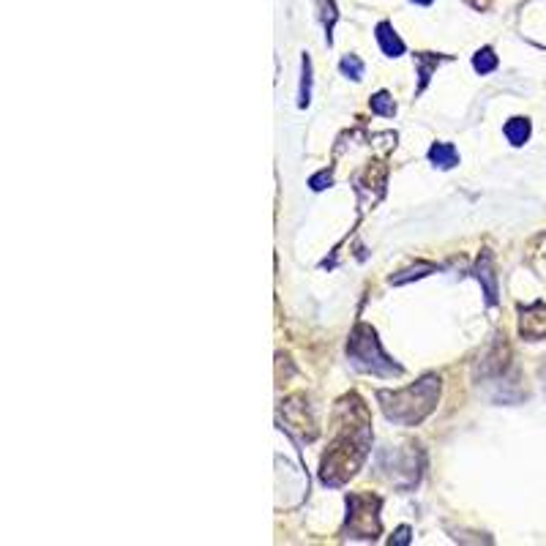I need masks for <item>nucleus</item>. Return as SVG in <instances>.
<instances>
[{"label":"nucleus","mask_w":546,"mask_h":546,"mask_svg":"<svg viewBox=\"0 0 546 546\" xmlns=\"http://www.w3.org/2000/svg\"><path fill=\"white\" fill-rule=\"evenodd\" d=\"M437 396H440V380L437 377H423L421 383L407 385L402 390H393V393L380 390V402H383L385 415L390 421H399L405 426L421 423L435 410Z\"/></svg>","instance_id":"1"},{"label":"nucleus","mask_w":546,"mask_h":546,"mask_svg":"<svg viewBox=\"0 0 546 546\" xmlns=\"http://www.w3.org/2000/svg\"><path fill=\"white\" fill-rule=\"evenodd\" d=\"M347 355L353 358V363L358 366L360 372H369V375H377V377L402 375V369L383 353V347L377 342L375 328H369V325H358L353 330V339L347 344Z\"/></svg>","instance_id":"2"},{"label":"nucleus","mask_w":546,"mask_h":546,"mask_svg":"<svg viewBox=\"0 0 546 546\" xmlns=\"http://www.w3.org/2000/svg\"><path fill=\"white\" fill-rule=\"evenodd\" d=\"M519 330L525 339H544L546 336V306L544 303H532L530 309H522V323Z\"/></svg>","instance_id":"3"},{"label":"nucleus","mask_w":546,"mask_h":546,"mask_svg":"<svg viewBox=\"0 0 546 546\" xmlns=\"http://www.w3.org/2000/svg\"><path fill=\"white\" fill-rule=\"evenodd\" d=\"M377 41H380V47H383V52L388 58H399L405 52V41L396 36V31L390 28V22H380L377 25Z\"/></svg>","instance_id":"4"},{"label":"nucleus","mask_w":546,"mask_h":546,"mask_svg":"<svg viewBox=\"0 0 546 546\" xmlns=\"http://www.w3.org/2000/svg\"><path fill=\"white\" fill-rule=\"evenodd\" d=\"M429 161L440 167V170H451L459 164V156H456V148L448 145V142H435L432 148H429Z\"/></svg>","instance_id":"5"},{"label":"nucleus","mask_w":546,"mask_h":546,"mask_svg":"<svg viewBox=\"0 0 546 546\" xmlns=\"http://www.w3.org/2000/svg\"><path fill=\"white\" fill-rule=\"evenodd\" d=\"M502 131H505L508 142L519 148V145H525V142L530 140V121H527V118H511Z\"/></svg>","instance_id":"6"},{"label":"nucleus","mask_w":546,"mask_h":546,"mask_svg":"<svg viewBox=\"0 0 546 546\" xmlns=\"http://www.w3.org/2000/svg\"><path fill=\"white\" fill-rule=\"evenodd\" d=\"M448 61L443 55H415V63H418V77H421V85H418V93L426 88V82L432 79V71L437 69V63Z\"/></svg>","instance_id":"7"},{"label":"nucleus","mask_w":546,"mask_h":546,"mask_svg":"<svg viewBox=\"0 0 546 546\" xmlns=\"http://www.w3.org/2000/svg\"><path fill=\"white\" fill-rule=\"evenodd\" d=\"M312 101V61L303 55V74H300V93H298V107H309Z\"/></svg>","instance_id":"8"},{"label":"nucleus","mask_w":546,"mask_h":546,"mask_svg":"<svg viewBox=\"0 0 546 546\" xmlns=\"http://www.w3.org/2000/svg\"><path fill=\"white\" fill-rule=\"evenodd\" d=\"M472 69L478 71V74H489V71H495L497 69V55H495V49L492 47H484L475 52V58H472Z\"/></svg>","instance_id":"9"},{"label":"nucleus","mask_w":546,"mask_h":546,"mask_svg":"<svg viewBox=\"0 0 546 546\" xmlns=\"http://www.w3.org/2000/svg\"><path fill=\"white\" fill-rule=\"evenodd\" d=\"M372 112H377V115H385V118H393V112H396V101L390 98V93L380 91V93L372 96Z\"/></svg>","instance_id":"10"},{"label":"nucleus","mask_w":546,"mask_h":546,"mask_svg":"<svg viewBox=\"0 0 546 546\" xmlns=\"http://www.w3.org/2000/svg\"><path fill=\"white\" fill-rule=\"evenodd\" d=\"M339 69H342V74H347V77H353V79L363 77V63H360L355 55H344L342 63H339Z\"/></svg>","instance_id":"11"},{"label":"nucleus","mask_w":546,"mask_h":546,"mask_svg":"<svg viewBox=\"0 0 546 546\" xmlns=\"http://www.w3.org/2000/svg\"><path fill=\"white\" fill-rule=\"evenodd\" d=\"M429 271H435V266H418V268H413V271H405L402 276H390V284H405V281L410 279H421Z\"/></svg>","instance_id":"12"},{"label":"nucleus","mask_w":546,"mask_h":546,"mask_svg":"<svg viewBox=\"0 0 546 546\" xmlns=\"http://www.w3.org/2000/svg\"><path fill=\"white\" fill-rule=\"evenodd\" d=\"M323 9H325V14H323V19H325V36H328V44H330V41H333V39H330V31H333V22H336V6H333V0H325V6H323Z\"/></svg>","instance_id":"13"},{"label":"nucleus","mask_w":546,"mask_h":546,"mask_svg":"<svg viewBox=\"0 0 546 546\" xmlns=\"http://www.w3.org/2000/svg\"><path fill=\"white\" fill-rule=\"evenodd\" d=\"M309 186L314 188V191H323L325 186H330V172L323 170V172H317L312 181H309Z\"/></svg>","instance_id":"14"},{"label":"nucleus","mask_w":546,"mask_h":546,"mask_svg":"<svg viewBox=\"0 0 546 546\" xmlns=\"http://www.w3.org/2000/svg\"><path fill=\"white\" fill-rule=\"evenodd\" d=\"M396 535H399V538H396V544H407V541H410V538H407V535H410V527H399Z\"/></svg>","instance_id":"15"},{"label":"nucleus","mask_w":546,"mask_h":546,"mask_svg":"<svg viewBox=\"0 0 546 546\" xmlns=\"http://www.w3.org/2000/svg\"><path fill=\"white\" fill-rule=\"evenodd\" d=\"M413 3H418V6H432V0H413Z\"/></svg>","instance_id":"16"}]
</instances>
